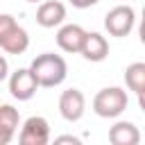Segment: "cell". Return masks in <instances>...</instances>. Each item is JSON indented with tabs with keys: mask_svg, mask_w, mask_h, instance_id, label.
I'll list each match as a JSON object with an SVG mask.
<instances>
[{
	"mask_svg": "<svg viewBox=\"0 0 145 145\" xmlns=\"http://www.w3.org/2000/svg\"><path fill=\"white\" fill-rule=\"evenodd\" d=\"M134 23H136V11L129 5H118V7L109 9L104 16V29L118 39L127 36L134 29Z\"/></svg>",
	"mask_w": 145,
	"mask_h": 145,
	"instance_id": "3957f363",
	"label": "cell"
},
{
	"mask_svg": "<svg viewBox=\"0 0 145 145\" xmlns=\"http://www.w3.org/2000/svg\"><path fill=\"white\" fill-rule=\"evenodd\" d=\"M79 54H82L86 61H93V63L104 61V59L109 57V41H106L100 32H86Z\"/></svg>",
	"mask_w": 145,
	"mask_h": 145,
	"instance_id": "52a82bcc",
	"label": "cell"
},
{
	"mask_svg": "<svg viewBox=\"0 0 145 145\" xmlns=\"http://www.w3.org/2000/svg\"><path fill=\"white\" fill-rule=\"evenodd\" d=\"M18 140L23 145H45L50 140V125L43 116H32L20 127Z\"/></svg>",
	"mask_w": 145,
	"mask_h": 145,
	"instance_id": "277c9868",
	"label": "cell"
},
{
	"mask_svg": "<svg viewBox=\"0 0 145 145\" xmlns=\"http://www.w3.org/2000/svg\"><path fill=\"white\" fill-rule=\"evenodd\" d=\"M125 82H127V88L134 91L138 95V102L143 106V91H145V63L143 61H136V63H129L127 70H125Z\"/></svg>",
	"mask_w": 145,
	"mask_h": 145,
	"instance_id": "7c38bea8",
	"label": "cell"
},
{
	"mask_svg": "<svg viewBox=\"0 0 145 145\" xmlns=\"http://www.w3.org/2000/svg\"><path fill=\"white\" fill-rule=\"evenodd\" d=\"M16 25V18L11 14H0V41L9 34V29Z\"/></svg>",
	"mask_w": 145,
	"mask_h": 145,
	"instance_id": "5bb4252c",
	"label": "cell"
},
{
	"mask_svg": "<svg viewBox=\"0 0 145 145\" xmlns=\"http://www.w3.org/2000/svg\"><path fill=\"white\" fill-rule=\"evenodd\" d=\"M66 20V7L59 0H41L36 9V23L41 27H57Z\"/></svg>",
	"mask_w": 145,
	"mask_h": 145,
	"instance_id": "9c48e42d",
	"label": "cell"
},
{
	"mask_svg": "<svg viewBox=\"0 0 145 145\" xmlns=\"http://www.w3.org/2000/svg\"><path fill=\"white\" fill-rule=\"evenodd\" d=\"M84 36H86V29L82 25H75V23H68L63 27H59L57 32V45L68 52V54H75L82 50V43H84Z\"/></svg>",
	"mask_w": 145,
	"mask_h": 145,
	"instance_id": "ba28073f",
	"label": "cell"
},
{
	"mask_svg": "<svg viewBox=\"0 0 145 145\" xmlns=\"http://www.w3.org/2000/svg\"><path fill=\"white\" fill-rule=\"evenodd\" d=\"M0 48H2L5 52H9V54H23V52L29 48V36H27V32L16 23V25L9 29V34L0 41Z\"/></svg>",
	"mask_w": 145,
	"mask_h": 145,
	"instance_id": "8fae6325",
	"label": "cell"
},
{
	"mask_svg": "<svg viewBox=\"0 0 145 145\" xmlns=\"http://www.w3.org/2000/svg\"><path fill=\"white\" fill-rule=\"evenodd\" d=\"M11 138H14V131H9L7 127H2V125H0V145L11 143Z\"/></svg>",
	"mask_w": 145,
	"mask_h": 145,
	"instance_id": "9a60e30c",
	"label": "cell"
},
{
	"mask_svg": "<svg viewBox=\"0 0 145 145\" xmlns=\"http://www.w3.org/2000/svg\"><path fill=\"white\" fill-rule=\"evenodd\" d=\"M54 143H79V138H75V136H59V138H54Z\"/></svg>",
	"mask_w": 145,
	"mask_h": 145,
	"instance_id": "ac0fdd59",
	"label": "cell"
},
{
	"mask_svg": "<svg viewBox=\"0 0 145 145\" xmlns=\"http://www.w3.org/2000/svg\"><path fill=\"white\" fill-rule=\"evenodd\" d=\"M36 88H39V84H36V79H34L29 68H18V70H14L9 75V93L16 100H20V102L32 100Z\"/></svg>",
	"mask_w": 145,
	"mask_h": 145,
	"instance_id": "5b68a950",
	"label": "cell"
},
{
	"mask_svg": "<svg viewBox=\"0 0 145 145\" xmlns=\"http://www.w3.org/2000/svg\"><path fill=\"white\" fill-rule=\"evenodd\" d=\"M7 77H9V63H7V59L0 54V82L7 79Z\"/></svg>",
	"mask_w": 145,
	"mask_h": 145,
	"instance_id": "e0dca14e",
	"label": "cell"
},
{
	"mask_svg": "<svg viewBox=\"0 0 145 145\" xmlns=\"http://www.w3.org/2000/svg\"><path fill=\"white\" fill-rule=\"evenodd\" d=\"M18 122H20L18 109H14L11 104H0V125H2V127H7L9 131H14V134H16Z\"/></svg>",
	"mask_w": 145,
	"mask_h": 145,
	"instance_id": "4fadbf2b",
	"label": "cell"
},
{
	"mask_svg": "<svg viewBox=\"0 0 145 145\" xmlns=\"http://www.w3.org/2000/svg\"><path fill=\"white\" fill-rule=\"evenodd\" d=\"M29 70L36 79L39 86L43 88H52V86H59L66 75H68V66L63 61L61 54H54V52H43L39 54L32 63H29Z\"/></svg>",
	"mask_w": 145,
	"mask_h": 145,
	"instance_id": "6da1fadb",
	"label": "cell"
},
{
	"mask_svg": "<svg viewBox=\"0 0 145 145\" xmlns=\"http://www.w3.org/2000/svg\"><path fill=\"white\" fill-rule=\"evenodd\" d=\"M25 2H41V0H25Z\"/></svg>",
	"mask_w": 145,
	"mask_h": 145,
	"instance_id": "d6986e66",
	"label": "cell"
},
{
	"mask_svg": "<svg viewBox=\"0 0 145 145\" xmlns=\"http://www.w3.org/2000/svg\"><path fill=\"white\" fill-rule=\"evenodd\" d=\"M129 104L127 91H122L120 86H109L95 93L93 97V111L100 118H118Z\"/></svg>",
	"mask_w": 145,
	"mask_h": 145,
	"instance_id": "7a4b0ae2",
	"label": "cell"
},
{
	"mask_svg": "<svg viewBox=\"0 0 145 145\" xmlns=\"http://www.w3.org/2000/svg\"><path fill=\"white\" fill-rule=\"evenodd\" d=\"M109 140L113 145H138L140 143V131L134 122L120 120L109 129Z\"/></svg>",
	"mask_w": 145,
	"mask_h": 145,
	"instance_id": "30bf717a",
	"label": "cell"
},
{
	"mask_svg": "<svg viewBox=\"0 0 145 145\" xmlns=\"http://www.w3.org/2000/svg\"><path fill=\"white\" fill-rule=\"evenodd\" d=\"M86 111V97L79 88H68L59 97V113L68 122H77Z\"/></svg>",
	"mask_w": 145,
	"mask_h": 145,
	"instance_id": "8992f818",
	"label": "cell"
},
{
	"mask_svg": "<svg viewBox=\"0 0 145 145\" xmlns=\"http://www.w3.org/2000/svg\"><path fill=\"white\" fill-rule=\"evenodd\" d=\"M72 7H77V9H86V7H93V5H97L100 0H68Z\"/></svg>",
	"mask_w": 145,
	"mask_h": 145,
	"instance_id": "2e32d148",
	"label": "cell"
}]
</instances>
